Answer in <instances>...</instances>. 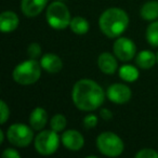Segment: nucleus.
I'll return each mask as SVG.
<instances>
[{
    "mask_svg": "<svg viewBox=\"0 0 158 158\" xmlns=\"http://www.w3.org/2000/svg\"><path fill=\"white\" fill-rule=\"evenodd\" d=\"M46 19L48 24L56 31H62L69 26L72 16L67 6L62 0H56L48 6L46 11Z\"/></svg>",
    "mask_w": 158,
    "mask_h": 158,
    "instance_id": "4",
    "label": "nucleus"
},
{
    "mask_svg": "<svg viewBox=\"0 0 158 158\" xmlns=\"http://www.w3.org/2000/svg\"><path fill=\"white\" fill-rule=\"evenodd\" d=\"M157 62V55L149 50H142L136 54L135 64L142 69H149Z\"/></svg>",
    "mask_w": 158,
    "mask_h": 158,
    "instance_id": "16",
    "label": "nucleus"
},
{
    "mask_svg": "<svg viewBox=\"0 0 158 158\" xmlns=\"http://www.w3.org/2000/svg\"><path fill=\"white\" fill-rule=\"evenodd\" d=\"M69 28L76 35H85L90 29V24L87 21V19L82 16H75L70 21Z\"/></svg>",
    "mask_w": 158,
    "mask_h": 158,
    "instance_id": "18",
    "label": "nucleus"
},
{
    "mask_svg": "<svg viewBox=\"0 0 158 158\" xmlns=\"http://www.w3.org/2000/svg\"><path fill=\"white\" fill-rule=\"evenodd\" d=\"M116 59V55L110 52L101 53L98 57V66H99L100 70L103 74L114 75L118 69V63H117Z\"/></svg>",
    "mask_w": 158,
    "mask_h": 158,
    "instance_id": "13",
    "label": "nucleus"
},
{
    "mask_svg": "<svg viewBox=\"0 0 158 158\" xmlns=\"http://www.w3.org/2000/svg\"><path fill=\"white\" fill-rule=\"evenodd\" d=\"M135 158H158V152L153 148H142L135 154Z\"/></svg>",
    "mask_w": 158,
    "mask_h": 158,
    "instance_id": "24",
    "label": "nucleus"
},
{
    "mask_svg": "<svg viewBox=\"0 0 158 158\" xmlns=\"http://www.w3.org/2000/svg\"><path fill=\"white\" fill-rule=\"evenodd\" d=\"M20 19L13 11H3L0 14V31L2 33H12L19 27Z\"/></svg>",
    "mask_w": 158,
    "mask_h": 158,
    "instance_id": "14",
    "label": "nucleus"
},
{
    "mask_svg": "<svg viewBox=\"0 0 158 158\" xmlns=\"http://www.w3.org/2000/svg\"><path fill=\"white\" fill-rule=\"evenodd\" d=\"M145 37L153 48H158V21H153L147 26Z\"/></svg>",
    "mask_w": 158,
    "mask_h": 158,
    "instance_id": "20",
    "label": "nucleus"
},
{
    "mask_svg": "<svg viewBox=\"0 0 158 158\" xmlns=\"http://www.w3.org/2000/svg\"><path fill=\"white\" fill-rule=\"evenodd\" d=\"M129 16L120 8H108L100 15L99 27L108 38H118L127 31Z\"/></svg>",
    "mask_w": 158,
    "mask_h": 158,
    "instance_id": "2",
    "label": "nucleus"
},
{
    "mask_svg": "<svg viewBox=\"0 0 158 158\" xmlns=\"http://www.w3.org/2000/svg\"><path fill=\"white\" fill-rule=\"evenodd\" d=\"M98 120H99L98 116H95V115H93V114H90L85 117L82 123H84V127L86 128V129H92V128L97 127Z\"/></svg>",
    "mask_w": 158,
    "mask_h": 158,
    "instance_id": "25",
    "label": "nucleus"
},
{
    "mask_svg": "<svg viewBox=\"0 0 158 158\" xmlns=\"http://www.w3.org/2000/svg\"><path fill=\"white\" fill-rule=\"evenodd\" d=\"M113 52L118 60L123 62H129L135 56L136 46L129 38L118 37L114 42Z\"/></svg>",
    "mask_w": 158,
    "mask_h": 158,
    "instance_id": "8",
    "label": "nucleus"
},
{
    "mask_svg": "<svg viewBox=\"0 0 158 158\" xmlns=\"http://www.w3.org/2000/svg\"><path fill=\"white\" fill-rule=\"evenodd\" d=\"M106 93L98 82L89 78L80 79L72 90L73 103L82 112H93L104 103Z\"/></svg>",
    "mask_w": 158,
    "mask_h": 158,
    "instance_id": "1",
    "label": "nucleus"
},
{
    "mask_svg": "<svg viewBox=\"0 0 158 158\" xmlns=\"http://www.w3.org/2000/svg\"><path fill=\"white\" fill-rule=\"evenodd\" d=\"M61 142L65 148L72 152H78L84 147L85 138L80 132L75 129L66 130L62 133Z\"/></svg>",
    "mask_w": 158,
    "mask_h": 158,
    "instance_id": "10",
    "label": "nucleus"
},
{
    "mask_svg": "<svg viewBox=\"0 0 158 158\" xmlns=\"http://www.w3.org/2000/svg\"><path fill=\"white\" fill-rule=\"evenodd\" d=\"M3 141H5V132L3 130H0V145L2 144Z\"/></svg>",
    "mask_w": 158,
    "mask_h": 158,
    "instance_id": "28",
    "label": "nucleus"
},
{
    "mask_svg": "<svg viewBox=\"0 0 158 158\" xmlns=\"http://www.w3.org/2000/svg\"><path fill=\"white\" fill-rule=\"evenodd\" d=\"M67 125L66 117L63 114H55L50 120V128L56 132H62Z\"/></svg>",
    "mask_w": 158,
    "mask_h": 158,
    "instance_id": "21",
    "label": "nucleus"
},
{
    "mask_svg": "<svg viewBox=\"0 0 158 158\" xmlns=\"http://www.w3.org/2000/svg\"><path fill=\"white\" fill-rule=\"evenodd\" d=\"M41 64L35 59H29L22 62L14 67L12 72L13 80L22 86H29L39 80L41 76Z\"/></svg>",
    "mask_w": 158,
    "mask_h": 158,
    "instance_id": "3",
    "label": "nucleus"
},
{
    "mask_svg": "<svg viewBox=\"0 0 158 158\" xmlns=\"http://www.w3.org/2000/svg\"><path fill=\"white\" fill-rule=\"evenodd\" d=\"M140 15L144 21L153 22L158 19V1L151 0L142 6L140 10Z\"/></svg>",
    "mask_w": 158,
    "mask_h": 158,
    "instance_id": "17",
    "label": "nucleus"
},
{
    "mask_svg": "<svg viewBox=\"0 0 158 158\" xmlns=\"http://www.w3.org/2000/svg\"><path fill=\"white\" fill-rule=\"evenodd\" d=\"M95 143L100 153L107 157H118L125 149V144L121 138L112 131L100 133Z\"/></svg>",
    "mask_w": 158,
    "mask_h": 158,
    "instance_id": "5",
    "label": "nucleus"
},
{
    "mask_svg": "<svg viewBox=\"0 0 158 158\" xmlns=\"http://www.w3.org/2000/svg\"><path fill=\"white\" fill-rule=\"evenodd\" d=\"M59 132L54 130H44L36 135L34 144L35 149L42 156H50L57 151L60 146Z\"/></svg>",
    "mask_w": 158,
    "mask_h": 158,
    "instance_id": "6",
    "label": "nucleus"
},
{
    "mask_svg": "<svg viewBox=\"0 0 158 158\" xmlns=\"http://www.w3.org/2000/svg\"><path fill=\"white\" fill-rule=\"evenodd\" d=\"M10 117V108L8 104L3 100L0 101V123L1 125H5Z\"/></svg>",
    "mask_w": 158,
    "mask_h": 158,
    "instance_id": "23",
    "label": "nucleus"
},
{
    "mask_svg": "<svg viewBox=\"0 0 158 158\" xmlns=\"http://www.w3.org/2000/svg\"><path fill=\"white\" fill-rule=\"evenodd\" d=\"M156 55H157V64H158V52H157V54H156Z\"/></svg>",
    "mask_w": 158,
    "mask_h": 158,
    "instance_id": "29",
    "label": "nucleus"
},
{
    "mask_svg": "<svg viewBox=\"0 0 158 158\" xmlns=\"http://www.w3.org/2000/svg\"><path fill=\"white\" fill-rule=\"evenodd\" d=\"M100 115H101L102 119H104V120H110L113 118V113L108 108H102L100 110Z\"/></svg>",
    "mask_w": 158,
    "mask_h": 158,
    "instance_id": "27",
    "label": "nucleus"
},
{
    "mask_svg": "<svg viewBox=\"0 0 158 158\" xmlns=\"http://www.w3.org/2000/svg\"><path fill=\"white\" fill-rule=\"evenodd\" d=\"M131 97V89L125 84H113L106 90V98L115 104L127 103Z\"/></svg>",
    "mask_w": 158,
    "mask_h": 158,
    "instance_id": "9",
    "label": "nucleus"
},
{
    "mask_svg": "<svg viewBox=\"0 0 158 158\" xmlns=\"http://www.w3.org/2000/svg\"><path fill=\"white\" fill-rule=\"evenodd\" d=\"M41 47L37 42H31L28 47H27V54H28L29 59H35L37 60L38 57L41 56Z\"/></svg>",
    "mask_w": 158,
    "mask_h": 158,
    "instance_id": "22",
    "label": "nucleus"
},
{
    "mask_svg": "<svg viewBox=\"0 0 158 158\" xmlns=\"http://www.w3.org/2000/svg\"><path fill=\"white\" fill-rule=\"evenodd\" d=\"M118 72H119V77L123 80H125L126 82H134L139 78V76H140L138 68L135 66L128 65V64L121 66Z\"/></svg>",
    "mask_w": 158,
    "mask_h": 158,
    "instance_id": "19",
    "label": "nucleus"
},
{
    "mask_svg": "<svg viewBox=\"0 0 158 158\" xmlns=\"http://www.w3.org/2000/svg\"><path fill=\"white\" fill-rule=\"evenodd\" d=\"M3 158H20L21 154L15 148H6L2 153Z\"/></svg>",
    "mask_w": 158,
    "mask_h": 158,
    "instance_id": "26",
    "label": "nucleus"
},
{
    "mask_svg": "<svg viewBox=\"0 0 158 158\" xmlns=\"http://www.w3.org/2000/svg\"><path fill=\"white\" fill-rule=\"evenodd\" d=\"M33 128L22 123H13L7 130V138L12 145L18 147H26L34 141Z\"/></svg>",
    "mask_w": 158,
    "mask_h": 158,
    "instance_id": "7",
    "label": "nucleus"
},
{
    "mask_svg": "<svg viewBox=\"0 0 158 158\" xmlns=\"http://www.w3.org/2000/svg\"><path fill=\"white\" fill-rule=\"evenodd\" d=\"M48 123V113L44 108L36 107L29 115V125L36 131H41Z\"/></svg>",
    "mask_w": 158,
    "mask_h": 158,
    "instance_id": "15",
    "label": "nucleus"
},
{
    "mask_svg": "<svg viewBox=\"0 0 158 158\" xmlns=\"http://www.w3.org/2000/svg\"><path fill=\"white\" fill-rule=\"evenodd\" d=\"M48 0H22L21 10L22 13L27 18H35L39 15L47 7Z\"/></svg>",
    "mask_w": 158,
    "mask_h": 158,
    "instance_id": "11",
    "label": "nucleus"
},
{
    "mask_svg": "<svg viewBox=\"0 0 158 158\" xmlns=\"http://www.w3.org/2000/svg\"><path fill=\"white\" fill-rule=\"evenodd\" d=\"M42 69L49 74H57L63 68V61L59 55L54 53H46L40 57Z\"/></svg>",
    "mask_w": 158,
    "mask_h": 158,
    "instance_id": "12",
    "label": "nucleus"
}]
</instances>
